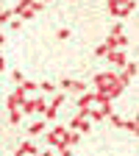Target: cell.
Segmentation results:
<instances>
[{"instance_id":"obj_1","label":"cell","mask_w":139,"mask_h":156,"mask_svg":"<svg viewBox=\"0 0 139 156\" xmlns=\"http://www.w3.org/2000/svg\"><path fill=\"white\" fill-rule=\"evenodd\" d=\"M106 11L114 14V17H120V20H125L128 14L136 11V3H134V0H125V3H120V0H109V3H106Z\"/></svg>"},{"instance_id":"obj_2","label":"cell","mask_w":139,"mask_h":156,"mask_svg":"<svg viewBox=\"0 0 139 156\" xmlns=\"http://www.w3.org/2000/svg\"><path fill=\"white\" fill-rule=\"evenodd\" d=\"M67 131H78V134H89V131H92V123L86 120V109H78V114L70 120Z\"/></svg>"},{"instance_id":"obj_3","label":"cell","mask_w":139,"mask_h":156,"mask_svg":"<svg viewBox=\"0 0 139 156\" xmlns=\"http://www.w3.org/2000/svg\"><path fill=\"white\" fill-rule=\"evenodd\" d=\"M64 136H67V126H53L45 140H47L50 148H64Z\"/></svg>"},{"instance_id":"obj_4","label":"cell","mask_w":139,"mask_h":156,"mask_svg":"<svg viewBox=\"0 0 139 156\" xmlns=\"http://www.w3.org/2000/svg\"><path fill=\"white\" fill-rule=\"evenodd\" d=\"M25 98H28V95L23 92V87H14V92L9 95V101H6V103H9V112H11V109H19V106L25 103Z\"/></svg>"},{"instance_id":"obj_5","label":"cell","mask_w":139,"mask_h":156,"mask_svg":"<svg viewBox=\"0 0 139 156\" xmlns=\"http://www.w3.org/2000/svg\"><path fill=\"white\" fill-rule=\"evenodd\" d=\"M61 89H70V92H78V95H84L89 87H86L84 81H75V78H64V81H61Z\"/></svg>"},{"instance_id":"obj_6","label":"cell","mask_w":139,"mask_h":156,"mask_svg":"<svg viewBox=\"0 0 139 156\" xmlns=\"http://www.w3.org/2000/svg\"><path fill=\"white\" fill-rule=\"evenodd\" d=\"M95 103H97V95H95V92L86 89L84 95H78V109H92Z\"/></svg>"},{"instance_id":"obj_7","label":"cell","mask_w":139,"mask_h":156,"mask_svg":"<svg viewBox=\"0 0 139 156\" xmlns=\"http://www.w3.org/2000/svg\"><path fill=\"white\" fill-rule=\"evenodd\" d=\"M111 50H114V42H111V36H106V39H103V45H97V48H95V56H100V58H103V56H109Z\"/></svg>"},{"instance_id":"obj_8","label":"cell","mask_w":139,"mask_h":156,"mask_svg":"<svg viewBox=\"0 0 139 156\" xmlns=\"http://www.w3.org/2000/svg\"><path fill=\"white\" fill-rule=\"evenodd\" d=\"M106 58H109L114 67H125V50H111Z\"/></svg>"},{"instance_id":"obj_9","label":"cell","mask_w":139,"mask_h":156,"mask_svg":"<svg viewBox=\"0 0 139 156\" xmlns=\"http://www.w3.org/2000/svg\"><path fill=\"white\" fill-rule=\"evenodd\" d=\"M45 128H47V123H45V120H33V123L25 128V134H28V136H36V134H42Z\"/></svg>"},{"instance_id":"obj_10","label":"cell","mask_w":139,"mask_h":156,"mask_svg":"<svg viewBox=\"0 0 139 156\" xmlns=\"http://www.w3.org/2000/svg\"><path fill=\"white\" fill-rule=\"evenodd\" d=\"M19 153H25V156H39V148H36V142L25 140L23 145H19Z\"/></svg>"},{"instance_id":"obj_11","label":"cell","mask_w":139,"mask_h":156,"mask_svg":"<svg viewBox=\"0 0 139 156\" xmlns=\"http://www.w3.org/2000/svg\"><path fill=\"white\" fill-rule=\"evenodd\" d=\"M56 117H58V109H53V106L47 103V109H45V114H42V120H45V123H53Z\"/></svg>"},{"instance_id":"obj_12","label":"cell","mask_w":139,"mask_h":156,"mask_svg":"<svg viewBox=\"0 0 139 156\" xmlns=\"http://www.w3.org/2000/svg\"><path fill=\"white\" fill-rule=\"evenodd\" d=\"M64 101H67V95H64V92H56V95H53V101H50V106H53V109H61Z\"/></svg>"},{"instance_id":"obj_13","label":"cell","mask_w":139,"mask_h":156,"mask_svg":"<svg viewBox=\"0 0 139 156\" xmlns=\"http://www.w3.org/2000/svg\"><path fill=\"white\" fill-rule=\"evenodd\" d=\"M39 89H42L45 95H56V84H53V81H42V84H39Z\"/></svg>"},{"instance_id":"obj_14","label":"cell","mask_w":139,"mask_h":156,"mask_svg":"<svg viewBox=\"0 0 139 156\" xmlns=\"http://www.w3.org/2000/svg\"><path fill=\"white\" fill-rule=\"evenodd\" d=\"M11 20H14V11H11V9H0V23H6V25H9Z\"/></svg>"},{"instance_id":"obj_15","label":"cell","mask_w":139,"mask_h":156,"mask_svg":"<svg viewBox=\"0 0 139 156\" xmlns=\"http://www.w3.org/2000/svg\"><path fill=\"white\" fill-rule=\"evenodd\" d=\"M9 120H11V126H19V120H23V112H19V109H11V112H9Z\"/></svg>"},{"instance_id":"obj_16","label":"cell","mask_w":139,"mask_h":156,"mask_svg":"<svg viewBox=\"0 0 139 156\" xmlns=\"http://www.w3.org/2000/svg\"><path fill=\"white\" fill-rule=\"evenodd\" d=\"M109 123H111L114 128H123V123H125V120H123L120 114H114V112H111V114H109Z\"/></svg>"},{"instance_id":"obj_17","label":"cell","mask_w":139,"mask_h":156,"mask_svg":"<svg viewBox=\"0 0 139 156\" xmlns=\"http://www.w3.org/2000/svg\"><path fill=\"white\" fill-rule=\"evenodd\" d=\"M123 128H125L128 134H136V131H139V128H136V120H134V117H131V120H125V123H123Z\"/></svg>"},{"instance_id":"obj_18","label":"cell","mask_w":139,"mask_h":156,"mask_svg":"<svg viewBox=\"0 0 139 156\" xmlns=\"http://www.w3.org/2000/svg\"><path fill=\"white\" fill-rule=\"evenodd\" d=\"M11 81H14V87H19V84L25 81V75L19 73V70H11Z\"/></svg>"},{"instance_id":"obj_19","label":"cell","mask_w":139,"mask_h":156,"mask_svg":"<svg viewBox=\"0 0 139 156\" xmlns=\"http://www.w3.org/2000/svg\"><path fill=\"white\" fill-rule=\"evenodd\" d=\"M19 87H23V92H25V95H28V92H33V89H39V87H36V81H23Z\"/></svg>"},{"instance_id":"obj_20","label":"cell","mask_w":139,"mask_h":156,"mask_svg":"<svg viewBox=\"0 0 139 156\" xmlns=\"http://www.w3.org/2000/svg\"><path fill=\"white\" fill-rule=\"evenodd\" d=\"M120 34H123V23H114V25H111V34H109V36H120Z\"/></svg>"},{"instance_id":"obj_21","label":"cell","mask_w":139,"mask_h":156,"mask_svg":"<svg viewBox=\"0 0 139 156\" xmlns=\"http://www.w3.org/2000/svg\"><path fill=\"white\" fill-rule=\"evenodd\" d=\"M9 28H11V31H19V28H23V20L14 17V23H9Z\"/></svg>"},{"instance_id":"obj_22","label":"cell","mask_w":139,"mask_h":156,"mask_svg":"<svg viewBox=\"0 0 139 156\" xmlns=\"http://www.w3.org/2000/svg\"><path fill=\"white\" fill-rule=\"evenodd\" d=\"M58 39H70V28H58Z\"/></svg>"},{"instance_id":"obj_23","label":"cell","mask_w":139,"mask_h":156,"mask_svg":"<svg viewBox=\"0 0 139 156\" xmlns=\"http://www.w3.org/2000/svg\"><path fill=\"white\" fill-rule=\"evenodd\" d=\"M56 156H72V151H70V148H58V153H56Z\"/></svg>"},{"instance_id":"obj_24","label":"cell","mask_w":139,"mask_h":156,"mask_svg":"<svg viewBox=\"0 0 139 156\" xmlns=\"http://www.w3.org/2000/svg\"><path fill=\"white\" fill-rule=\"evenodd\" d=\"M3 70H6V58L0 56V73H3Z\"/></svg>"},{"instance_id":"obj_25","label":"cell","mask_w":139,"mask_h":156,"mask_svg":"<svg viewBox=\"0 0 139 156\" xmlns=\"http://www.w3.org/2000/svg\"><path fill=\"white\" fill-rule=\"evenodd\" d=\"M39 156H56L53 151H42V153H39Z\"/></svg>"},{"instance_id":"obj_26","label":"cell","mask_w":139,"mask_h":156,"mask_svg":"<svg viewBox=\"0 0 139 156\" xmlns=\"http://www.w3.org/2000/svg\"><path fill=\"white\" fill-rule=\"evenodd\" d=\"M3 42H6V36H3V31H0V45H3Z\"/></svg>"},{"instance_id":"obj_27","label":"cell","mask_w":139,"mask_h":156,"mask_svg":"<svg viewBox=\"0 0 139 156\" xmlns=\"http://www.w3.org/2000/svg\"><path fill=\"white\" fill-rule=\"evenodd\" d=\"M14 156H25V153H19V151H17V153H14Z\"/></svg>"}]
</instances>
